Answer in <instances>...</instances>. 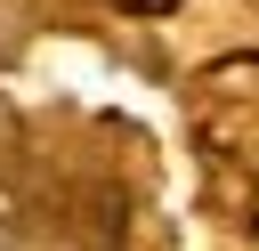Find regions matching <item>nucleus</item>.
Segmentation results:
<instances>
[{"instance_id": "f257e3e1", "label": "nucleus", "mask_w": 259, "mask_h": 251, "mask_svg": "<svg viewBox=\"0 0 259 251\" xmlns=\"http://www.w3.org/2000/svg\"><path fill=\"white\" fill-rule=\"evenodd\" d=\"M194 146L219 211L259 227V49H235L194 73Z\"/></svg>"}, {"instance_id": "f03ea898", "label": "nucleus", "mask_w": 259, "mask_h": 251, "mask_svg": "<svg viewBox=\"0 0 259 251\" xmlns=\"http://www.w3.org/2000/svg\"><path fill=\"white\" fill-rule=\"evenodd\" d=\"M105 8H121V16H170L178 0H105Z\"/></svg>"}]
</instances>
